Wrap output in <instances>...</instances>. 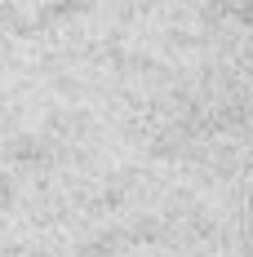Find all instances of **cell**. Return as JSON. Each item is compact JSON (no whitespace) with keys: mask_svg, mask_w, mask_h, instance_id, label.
<instances>
[{"mask_svg":"<svg viewBox=\"0 0 253 257\" xmlns=\"http://www.w3.org/2000/svg\"><path fill=\"white\" fill-rule=\"evenodd\" d=\"M244 208H249V222H253V178H249V186H244Z\"/></svg>","mask_w":253,"mask_h":257,"instance_id":"cell-1","label":"cell"}]
</instances>
